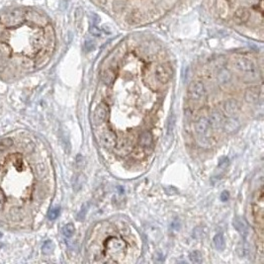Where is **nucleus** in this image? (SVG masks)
<instances>
[{
	"mask_svg": "<svg viewBox=\"0 0 264 264\" xmlns=\"http://www.w3.org/2000/svg\"><path fill=\"white\" fill-rule=\"evenodd\" d=\"M26 21V9L14 8L0 14V24L5 28H16Z\"/></svg>",
	"mask_w": 264,
	"mask_h": 264,
	"instance_id": "obj_3",
	"label": "nucleus"
},
{
	"mask_svg": "<svg viewBox=\"0 0 264 264\" xmlns=\"http://www.w3.org/2000/svg\"><path fill=\"white\" fill-rule=\"evenodd\" d=\"M209 130L210 123L206 118L199 119L195 124L196 140L201 146H209Z\"/></svg>",
	"mask_w": 264,
	"mask_h": 264,
	"instance_id": "obj_5",
	"label": "nucleus"
},
{
	"mask_svg": "<svg viewBox=\"0 0 264 264\" xmlns=\"http://www.w3.org/2000/svg\"><path fill=\"white\" fill-rule=\"evenodd\" d=\"M139 146L140 147L147 150V148H151L152 146V135L151 132L145 131L140 135L139 138Z\"/></svg>",
	"mask_w": 264,
	"mask_h": 264,
	"instance_id": "obj_10",
	"label": "nucleus"
},
{
	"mask_svg": "<svg viewBox=\"0 0 264 264\" xmlns=\"http://www.w3.org/2000/svg\"><path fill=\"white\" fill-rule=\"evenodd\" d=\"M109 116V107L105 102H101L97 107L93 114V119L95 123L101 124L108 119Z\"/></svg>",
	"mask_w": 264,
	"mask_h": 264,
	"instance_id": "obj_8",
	"label": "nucleus"
},
{
	"mask_svg": "<svg viewBox=\"0 0 264 264\" xmlns=\"http://www.w3.org/2000/svg\"><path fill=\"white\" fill-rule=\"evenodd\" d=\"M224 111L226 112L227 115L231 116V115L234 114L236 111H238V104L234 100H228L227 102H225L224 104Z\"/></svg>",
	"mask_w": 264,
	"mask_h": 264,
	"instance_id": "obj_14",
	"label": "nucleus"
},
{
	"mask_svg": "<svg viewBox=\"0 0 264 264\" xmlns=\"http://www.w3.org/2000/svg\"><path fill=\"white\" fill-rule=\"evenodd\" d=\"M75 232V228L72 224H67L63 228V234L65 238H71Z\"/></svg>",
	"mask_w": 264,
	"mask_h": 264,
	"instance_id": "obj_16",
	"label": "nucleus"
},
{
	"mask_svg": "<svg viewBox=\"0 0 264 264\" xmlns=\"http://www.w3.org/2000/svg\"><path fill=\"white\" fill-rule=\"evenodd\" d=\"M172 69L169 64L161 63L154 67V76L160 84H166L171 78Z\"/></svg>",
	"mask_w": 264,
	"mask_h": 264,
	"instance_id": "obj_7",
	"label": "nucleus"
},
{
	"mask_svg": "<svg viewBox=\"0 0 264 264\" xmlns=\"http://www.w3.org/2000/svg\"><path fill=\"white\" fill-rule=\"evenodd\" d=\"M214 245L215 247L219 250H223L225 248V239L222 234H218L214 236Z\"/></svg>",
	"mask_w": 264,
	"mask_h": 264,
	"instance_id": "obj_15",
	"label": "nucleus"
},
{
	"mask_svg": "<svg viewBox=\"0 0 264 264\" xmlns=\"http://www.w3.org/2000/svg\"><path fill=\"white\" fill-rule=\"evenodd\" d=\"M259 97V90L256 87H250L245 92V100L249 103H254Z\"/></svg>",
	"mask_w": 264,
	"mask_h": 264,
	"instance_id": "obj_13",
	"label": "nucleus"
},
{
	"mask_svg": "<svg viewBox=\"0 0 264 264\" xmlns=\"http://www.w3.org/2000/svg\"><path fill=\"white\" fill-rule=\"evenodd\" d=\"M229 199V193L228 192V191H224L222 193V195H221V200L222 201H224V202H226V201H228Z\"/></svg>",
	"mask_w": 264,
	"mask_h": 264,
	"instance_id": "obj_23",
	"label": "nucleus"
},
{
	"mask_svg": "<svg viewBox=\"0 0 264 264\" xmlns=\"http://www.w3.org/2000/svg\"><path fill=\"white\" fill-rule=\"evenodd\" d=\"M104 9L131 23H147L159 18L176 0H97Z\"/></svg>",
	"mask_w": 264,
	"mask_h": 264,
	"instance_id": "obj_1",
	"label": "nucleus"
},
{
	"mask_svg": "<svg viewBox=\"0 0 264 264\" xmlns=\"http://www.w3.org/2000/svg\"><path fill=\"white\" fill-rule=\"evenodd\" d=\"M189 258L194 263H200L202 261V255L199 251H193L189 255Z\"/></svg>",
	"mask_w": 264,
	"mask_h": 264,
	"instance_id": "obj_19",
	"label": "nucleus"
},
{
	"mask_svg": "<svg viewBox=\"0 0 264 264\" xmlns=\"http://www.w3.org/2000/svg\"><path fill=\"white\" fill-rule=\"evenodd\" d=\"M59 213H60L59 207H55V208L51 209L50 212H49V219L50 220H56L59 216Z\"/></svg>",
	"mask_w": 264,
	"mask_h": 264,
	"instance_id": "obj_20",
	"label": "nucleus"
},
{
	"mask_svg": "<svg viewBox=\"0 0 264 264\" xmlns=\"http://www.w3.org/2000/svg\"><path fill=\"white\" fill-rule=\"evenodd\" d=\"M52 249H53V243L52 241L51 240H47L44 242V245H43V247H42V250H43V252L45 254H49L52 251Z\"/></svg>",
	"mask_w": 264,
	"mask_h": 264,
	"instance_id": "obj_18",
	"label": "nucleus"
},
{
	"mask_svg": "<svg viewBox=\"0 0 264 264\" xmlns=\"http://www.w3.org/2000/svg\"><path fill=\"white\" fill-rule=\"evenodd\" d=\"M233 63L236 69L241 71L249 79H255L258 75L257 66L251 59L245 57H238L234 58Z\"/></svg>",
	"mask_w": 264,
	"mask_h": 264,
	"instance_id": "obj_4",
	"label": "nucleus"
},
{
	"mask_svg": "<svg viewBox=\"0 0 264 264\" xmlns=\"http://www.w3.org/2000/svg\"><path fill=\"white\" fill-rule=\"evenodd\" d=\"M13 146V140L11 138H5L0 140V151L7 150L8 147Z\"/></svg>",
	"mask_w": 264,
	"mask_h": 264,
	"instance_id": "obj_17",
	"label": "nucleus"
},
{
	"mask_svg": "<svg viewBox=\"0 0 264 264\" xmlns=\"http://www.w3.org/2000/svg\"><path fill=\"white\" fill-rule=\"evenodd\" d=\"M206 91L204 84L201 81H194L188 88V96L193 102H200L205 98Z\"/></svg>",
	"mask_w": 264,
	"mask_h": 264,
	"instance_id": "obj_6",
	"label": "nucleus"
},
{
	"mask_svg": "<svg viewBox=\"0 0 264 264\" xmlns=\"http://www.w3.org/2000/svg\"><path fill=\"white\" fill-rule=\"evenodd\" d=\"M216 7L235 25L262 23V0H216Z\"/></svg>",
	"mask_w": 264,
	"mask_h": 264,
	"instance_id": "obj_2",
	"label": "nucleus"
},
{
	"mask_svg": "<svg viewBox=\"0 0 264 264\" xmlns=\"http://www.w3.org/2000/svg\"><path fill=\"white\" fill-rule=\"evenodd\" d=\"M100 140L107 148H113L117 145V136L113 131H107L101 136Z\"/></svg>",
	"mask_w": 264,
	"mask_h": 264,
	"instance_id": "obj_9",
	"label": "nucleus"
},
{
	"mask_svg": "<svg viewBox=\"0 0 264 264\" xmlns=\"http://www.w3.org/2000/svg\"><path fill=\"white\" fill-rule=\"evenodd\" d=\"M233 225L236 229H238V232H239V234L245 238V236L248 234V226L246 224V222L243 219L239 218V217H235L233 221Z\"/></svg>",
	"mask_w": 264,
	"mask_h": 264,
	"instance_id": "obj_11",
	"label": "nucleus"
},
{
	"mask_svg": "<svg viewBox=\"0 0 264 264\" xmlns=\"http://www.w3.org/2000/svg\"><path fill=\"white\" fill-rule=\"evenodd\" d=\"M8 35V32L6 31L5 29L2 28V25L0 24V39H4V38H7Z\"/></svg>",
	"mask_w": 264,
	"mask_h": 264,
	"instance_id": "obj_22",
	"label": "nucleus"
},
{
	"mask_svg": "<svg viewBox=\"0 0 264 264\" xmlns=\"http://www.w3.org/2000/svg\"><path fill=\"white\" fill-rule=\"evenodd\" d=\"M126 243L118 239H111L107 242V248L108 250H113L115 253H118L122 251V249L125 248Z\"/></svg>",
	"mask_w": 264,
	"mask_h": 264,
	"instance_id": "obj_12",
	"label": "nucleus"
},
{
	"mask_svg": "<svg viewBox=\"0 0 264 264\" xmlns=\"http://www.w3.org/2000/svg\"><path fill=\"white\" fill-rule=\"evenodd\" d=\"M229 163V161H228V157H223L220 162H219V167H222V168H226Z\"/></svg>",
	"mask_w": 264,
	"mask_h": 264,
	"instance_id": "obj_21",
	"label": "nucleus"
}]
</instances>
